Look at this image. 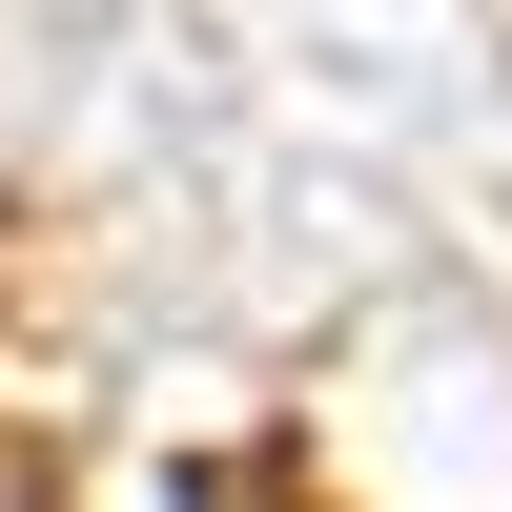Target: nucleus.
Listing matches in <instances>:
<instances>
[{
  "mask_svg": "<svg viewBox=\"0 0 512 512\" xmlns=\"http://www.w3.org/2000/svg\"><path fill=\"white\" fill-rule=\"evenodd\" d=\"M0 492H62V451H41V431H0Z\"/></svg>",
  "mask_w": 512,
  "mask_h": 512,
  "instance_id": "nucleus-1",
  "label": "nucleus"
}]
</instances>
